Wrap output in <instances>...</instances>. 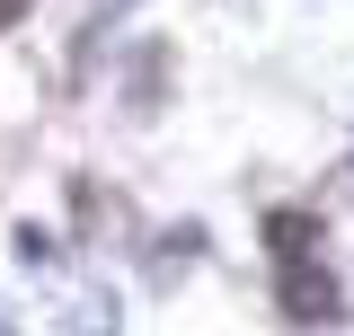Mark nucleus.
<instances>
[{
    "label": "nucleus",
    "mask_w": 354,
    "mask_h": 336,
    "mask_svg": "<svg viewBox=\"0 0 354 336\" xmlns=\"http://www.w3.org/2000/svg\"><path fill=\"white\" fill-rule=\"evenodd\" d=\"M0 336H9V319H0Z\"/></svg>",
    "instance_id": "obj_3"
},
{
    "label": "nucleus",
    "mask_w": 354,
    "mask_h": 336,
    "mask_svg": "<svg viewBox=\"0 0 354 336\" xmlns=\"http://www.w3.org/2000/svg\"><path fill=\"white\" fill-rule=\"evenodd\" d=\"M274 301H283L301 328H319V319H337V310H346V292H337V265H319V256H292V265L274 274Z\"/></svg>",
    "instance_id": "obj_1"
},
{
    "label": "nucleus",
    "mask_w": 354,
    "mask_h": 336,
    "mask_svg": "<svg viewBox=\"0 0 354 336\" xmlns=\"http://www.w3.org/2000/svg\"><path fill=\"white\" fill-rule=\"evenodd\" d=\"M18 9H27V0H0V27H9V18H18Z\"/></svg>",
    "instance_id": "obj_2"
},
{
    "label": "nucleus",
    "mask_w": 354,
    "mask_h": 336,
    "mask_svg": "<svg viewBox=\"0 0 354 336\" xmlns=\"http://www.w3.org/2000/svg\"><path fill=\"white\" fill-rule=\"evenodd\" d=\"M346 177H354V168H346Z\"/></svg>",
    "instance_id": "obj_4"
}]
</instances>
